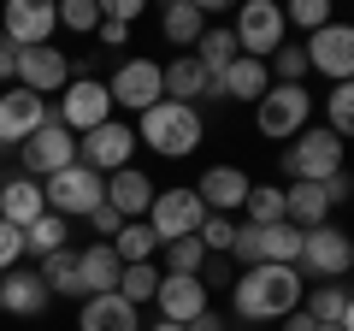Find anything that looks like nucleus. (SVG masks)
Wrapping results in <instances>:
<instances>
[{"mask_svg": "<svg viewBox=\"0 0 354 331\" xmlns=\"http://www.w3.org/2000/svg\"><path fill=\"white\" fill-rule=\"evenodd\" d=\"M301 296H307V284H301L295 267H248L230 284V307L248 325H278V319H290L301 307Z\"/></svg>", "mask_w": 354, "mask_h": 331, "instance_id": "1", "label": "nucleus"}, {"mask_svg": "<svg viewBox=\"0 0 354 331\" xmlns=\"http://www.w3.org/2000/svg\"><path fill=\"white\" fill-rule=\"evenodd\" d=\"M201 136H207L201 107H183V101H160L136 118V148H153L160 160H189Z\"/></svg>", "mask_w": 354, "mask_h": 331, "instance_id": "2", "label": "nucleus"}, {"mask_svg": "<svg viewBox=\"0 0 354 331\" xmlns=\"http://www.w3.org/2000/svg\"><path fill=\"white\" fill-rule=\"evenodd\" d=\"M301 260V231L283 225H242L236 219V242H230V267H295Z\"/></svg>", "mask_w": 354, "mask_h": 331, "instance_id": "3", "label": "nucleus"}, {"mask_svg": "<svg viewBox=\"0 0 354 331\" xmlns=\"http://www.w3.org/2000/svg\"><path fill=\"white\" fill-rule=\"evenodd\" d=\"M342 148H348V142L330 136L325 125H307L301 136L283 148V178H290V184H325V178H337V172H348V166H342Z\"/></svg>", "mask_w": 354, "mask_h": 331, "instance_id": "4", "label": "nucleus"}, {"mask_svg": "<svg viewBox=\"0 0 354 331\" xmlns=\"http://www.w3.org/2000/svg\"><path fill=\"white\" fill-rule=\"evenodd\" d=\"M295 272L313 284H348L354 272V237L337 225H319V231H301V260H295Z\"/></svg>", "mask_w": 354, "mask_h": 331, "instance_id": "5", "label": "nucleus"}, {"mask_svg": "<svg viewBox=\"0 0 354 331\" xmlns=\"http://www.w3.org/2000/svg\"><path fill=\"white\" fill-rule=\"evenodd\" d=\"M307 125H313V95H307V89H290V83H272L266 101L254 107V130L272 136V142H295Z\"/></svg>", "mask_w": 354, "mask_h": 331, "instance_id": "6", "label": "nucleus"}, {"mask_svg": "<svg viewBox=\"0 0 354 331\" xmlns=\"http://www.w3.org/2000/svg\"><path fill=\"white\" fill-rule=\"evenodd\" d=\"M41 195H48V213L88 219L95 207L106 202V178H101V172H88V166H65V172H53V178L41 184Z\"/></svg>", "mask_w": 354, "mask_h": 331, "instance_id": "7", "label": "nucleus"}, {"mask_svg": "<svg viewBox=\"0 0 354 331\" xmlns=\"http://www.w3.org/2000/svg\"><path fill=\"white\" fill-rule=\"evenodd\" d=\"M230 36H236V48L248 53V60H272V53L290 42L283 6H278V0H248V6L236 12V24H230Z\"/></svg>", "mask_w": 354, "mask_h": 331, "instance_id": "8", "label": "nucleus"}, {"mask_svg": "<svg viewBox=\"0 0 354 331\" xmlns=\"http://www.w3.org/2000/svg\"><path fill=\"white\" fill-rule=\"evenodd\" d=\"M53 118H59L71 136H88L95 125H106L113 118V95H106L101 77H71L59 89V107H53Z\"/></svg>", "mask_w": 354, "mask_h": 331, "instance_id": "9", "label": "nucleus"}, {"mask_svg": "<svg viewBox=\"0 0 354 331\" xmlns=\"http://www.w3.org/2000/svg\"><path fill=\"white\" fill-rule=\"evenodd\" d=\"M201 219H207V207H201V195H195V184L160 190L153 207H148V225H153V237H160V249L177 242V237H201Z\"/></svg>", "mask_w": 354, "mask_h": 331, "instance_id": "10", "label": "nucleus"}, {"mask_svg": "<svg viewBox=\"0 0 354 331\" xmlns=\"http://www.w3.org/2000/svg\"><path fill=\"white\" fill-rule=\"evenodd\" d=\"M130 154H136V130H130L124 118H106V125H95L88 136H77V166L101 172V178L124 172V166H130Z\"/></svg>", "mask_w": 354, "mask_h": 331, "instance_id": "11", "label": "nucleus"}, {"mask_svg": "<svg viewBox=\"0 0 354 331\" xmlns=\"http://www.w3.org/2000/svg\"><path fill=\"white\" fill-rule=\"evenodd\" d=\"M59 30V6L53 0H6L0 6V36L12 48H48Z\"/></svg>", "mask_w": 354, "mask_h": 331, "instance_id": "12", "label": "nucleus"}, {"mask_svg": "<svg viewBox=\"0 0 354 331\" xmlns=\"http://www.w3.org/2000/svg\"><path fill=\"white\" fill-rule=\"evenodd\" d=\"M106 95H113V107H124V113H148V107L165 101V71L153 60H124L113 71V83H106Z\"/></svg>", "mask_w": 354, "mask_h": 331, "instance_id": "13", "label": "nucleus"}, {"mask_svg": "<svg viewBox=\"0 0 354 331\" xmlns=\"http://www.w3.org/2000/svg\"><path fill=\"white\" fill-rule=\"evenodd\" d=\"M307 65L330 83H354V24L348 18H330L319 36H307Z\"/></svg>", "mask_w": 354, "mask_h": 331, "instance_id": "14", "label": "nucleus"}, {"mask_svg": "<svg viewBox=\"0 0 354 331\" xmlns=\"http://www.w3.org/2000/svg\"><path fill=\"white\" fill-rule=\"evenodd\" d=\"M18 154H24V178L41 184V178H53V172H65V166H77V136L59 125V118H48Z\"/></svg>", "mask_w": 354, "mask_h": 331, "instance_id": "15", "label": "nucleus"}, {"mask_svg": "<svg viewBox=\"0 0 354 331\" xmlns=\"http://www.w3.org/2000/svg\"><path fill=\"white\" fill-rule=\"evenodd\" d=\"M48 118H53V113H48V101H41V95L6 89V95H0V148H24V142L36 136Z\"/></svg>", "mask_w": 354, "mask_h": 331, "instance_id": "16", "label": "nucleus"}, {"mask_svg": "<svg viewBox=\"0 0 354 331\" xmlns=\"http://www.w3.org/2000/svg\"><path fill=\"white\" fill-rule=\"evenodd\" d=\"M65 83H71V60H65L59 48H18V89H30V95H59Z\"/></svg>", "mask_w": 354, "mask_h": 331, "instance_id": "17", "label": "nucleus"}, {"mask_svg": "<svg viewBox=\"0 0 354 331\" xmlns=\"http://www.w3.org/2000/svg\"><path fill=\"white\" fill-rule=\"evenodd\" d=\"M248 190H254V178L242 172V166H207L201 172V184H195V195H201V207L207 213H242V202H248Z\"/></svg>", "mask_w": 354, "mask_h": 331, "instance_id": "18", "label": "nucleus"}, {"mask_svg": "<svg viewBox=\"0 0 354 331\" xmlns=\"http://www.w3.org/2000/svg\"><path fill=\"white\" fill-rule=\"evenodd\" d=\"M266 89H272V71H266V60H248V53H236V60L213 77V101H254L260 107Z\"/></svg>", "mask_w": 354, "mask_h": 331, "instance_id": "19", "label": "nucleus"}, {"mask_svg": "<svg viewBox=\"0 0 354 331\" xmlns=\"http://www.w3.org/2000/svg\"><path fill=\"white\" fill-rule=\"evenodd\" d=\"M153 307H160V319H171V325H195V319L213 307V296H207L201 278H171V272H165Z\"/></svg>", "mask_w": 354, "mask_h": 331, "instance_id": "20", "label": "nucleus"}, {"mask_svg": "<svg viewBox=\"0 0 354 331\" xmlns=\"http://www.w3.org/2000/svg\"><path fill=\"white\" fill-rule=\"evenodd\" d=\"M106 207H113L118 219H148V207H153V178L148 172H136V166H124V172H113L106 178Z\"/></svg>", "mask_w": 354, "mask_h": 331, "instance_id": "21", "label": "nucleus"}, {"mask_svg": "<svg viewBox=\"0 0 354 331\" xmlns=\"http://www.w3.org/2000/svg\"><path fill=\"white\" fill-rule=\"evenodd\" d=\"M77 272H83V302H88V296H113L118 290L124 260L113 255V242H88V249H77Z\"/></svg>", "mask_w": 354, "mask_h": 331, "instance_id": "22", "label": "nucleus"}, {"mask_svg": "<svg viewBox=\"0 0 354 331\" xmlns=\"http://www.w3.org/2000/svg\"><path fill=\"white\" fill-rule=\"evenodd\" d=\"M41 213H48V195H41V184H36V178H24V172H18V178L0 184V219H6V225L30 231Z\"/></svg>", "mask_w": 354, "mask_h": 331, "instance_id": "23", "label": "nucleus"}, {"mask_svg": "<svg viewBox=\"0 0 354 331\" xmlns=\"http://www.w3.org/2000/svg\"><path fill=\"white\" fill-rule=\"evenodd\" d=\"M0 296H6V314H18V319H36V314H48V302H53L36 267H12L6 278H0Z\"/></svg>", "mask_w": 354, "mask_h": 331, "instance_id": "24", "label": "nucleus"}, {"mask_svg": "<svg viewBox=\"0 0 354 331\" xmlns=\"http://www.w3.org/2000/svg\"><path fill=\"white\" fill-rule=\"evenodd\" d=\"M77 331H142V314L124 302V296H88L77 307Z\"/></svg>", "mask_w": 354, "mask_h": 331, "instance_id": "25", "label": "nucleus"}, {"mask_svg": "<svg viewBox=\"0 0 354 331\" xmlns=\"http://www.w3.org/2000/svg\"><path fill=\"white\" fill-rule=\"evenodd\" d=\"M165 71V101H183V107H195L201 95H213V77H207V65L195 60V53H177L171 65H160Z\"/></svg>", "mask_w": 354, "mask_h": 331, "instance_id": "26", "label": "nucleus"}, {"mask_svg": "<svg viewBox=\"0 0 354 331\" xmlns=\"http://www.w3.org/2000/svg\"><path fill=\"white\" fill-rule=\"evenodd\" d=\"M283 213H290L295 231H319V225H330L325 184H283Z\"/></svg>", "mask_w": 354, "mask_h": 331, "instance_id": "27", "label": "nucleus"}, {"mask_svg": "<svg viewBox=\"0 0 354 331\" xmlns=\"http://www.w3.org/2000/svg\"><path fill=\"white\" fill-rule=\"evenodd\" d=\"M160 30H165L171 48H195V42L207 36V18H201L195 0H177V6H165V12H160Z\"/></svg>", "mask_w": 354, "mask_h": 331, "instance_id": "28", "label": "nucleus"}, {"mask_svg": "<svg viewBox=\"0 0 354 331\" xmlns=\"http://www.w3.org/2000/svg\"><path fill=\"white\" fill-rule=\"evenodd\" d=\"M41 284H48V296H77L83 302V272H77V249H59V255L41 260Z\"/></svg>", "mask_w": 354, "mask_h": 331, "instance_id": "29", "label": "nucleus"}, {"mask_svg": "<svg viewBox=\"0 0 354 331\" xmlns=\"http://www.w3.org/2000/svg\"><path fill=\"white\" fill-rule=\"evenodd\" d=\"M342 307H348V284H307L301 296V314L319 325H342Z\"/></svg>", "mask_w": 354, "mask_h": 331, "instance_id": "30", "label": "nucleus"}, {"mask_svg": "<svg viewBox=\"0 0 354 331\" xmlns=\"http://www.w3.org/2000/svg\"><path fill=\"white\" fill-rule=\"evenodd\" d=\"M283 184H254L242 202V225H283Z\"/></svg>", "mask_w": 354, "mask_h": 331, "instance_id": "31", "label": "nucleus"}, {"mask_svg": "<svg viewBox=\"0 0 354 331\" xmlns=\"http://www.w3.org/2000/svg\"><path fill=\"white\" fill-rule=\"evenodd\" d=\"M65 237H71V219H59V213H41L36 225L24 231V255L48 260V255H59V249H65Z\"/></svg>", "mask_w": 354, "mask_h": 331, "instance_id": "32", "label": "nucleus"}, {"mask_svg": "<svg viewBox=\"0 0 354 331\" xmlns=\"http://www.w3.org/2000/svg\"><path fill=\"white\" fill-rule=\"evenodd\" d=\"M153 249H160V237H153L148 219H130V225L113 237V255L124 260V267H142V260H153Z\"/></svg>", "mask_w": 354, "mask_h": 331, "instance_id": "33", "label": "nucleus"}, {"mask_svg": "<svg viewBox=\"0 0 354 331\" xmlns=\"http://www.w3.org/2000/svg\"><path fill=\"white\" fill-rule=\"evenodd\" d=\"M236 53H242V48H236V36H230L225 24H207V36L195 42V60L207 65V77H218L230 60H236Z\"/></svg>", "mask_w": 354, "mask_h": 331, "instance_id": "34", "label": "nucleus"}, {"mask_svg": "<svg viewBox=\"0 0 354 331\" xmlns=\"http://www.w3.org/2000/svg\"><path fill=\"white\" fill-rule=\"evenodd\" d=\"M160 255H165V272H171V278H201V267H207L201 237H177V242H165Z\"/></svg>", "mask_w": 354, "mask_h": 331, "instance_id": "35", "label": "nucleus"}, {"mask_svg": "<svg viewBox=\"0 0 354 331\" xmlns=\"http://www.w3.org/2000/svg\"><path fill=\"white\" fill-rule=\"evenodd\" d=\"M160 278H165V272L153 267V260H142V267H124V278H118V296H124L130 307H142V302H153V296H160Z\"/></svg>", "mask_w": 354, "mask_h": 331, "instance_id": "36", "label": "nucleus"}, {"mask_svg": "<svg viewBox=\"0 0 354 331\" xmlns=\"http://www.w3.org/2000/svg\"><path fill=\"white\" fill-rule=\"evenodd\" d=\"M325 130L342 136V142L354 136V83H330V95H325Z\"/></svg>", "mask_w": 354, "mask_h": 331, "instance_id": "37", "label": "nucleus"}, {"mask_svg": "<svg viewBox=\"0 0 354 331\" xmlns=\"http://www.w3.org/2000/svg\"><path fill=\"white\" fill-rule=\"evenodd\" d=\"M330 18H337V12H330V0H290V6H283V24L301 30V36H319Z\"/></svg>", "mask_w": 354, "mask_h": 331, "instance_id": "38", "label": "nucleus"}, {"mask_svg": "<svg viewBox=\"0 0 354 331\" xmlns=\"http://www.w3.org/2000/svg\"><path fill=\"white\" fill-rule=\"evenodd\" d=\"M101 0H59V30H71V36H95L101 30Z\"/></svg>", "mask_w": 354, "mask_h": 331, "instance_id": "39", "label": "nucleus"}, {"mask_svg": "<svg viewBox=\"0 0 354 331\" xmlns=\"http://www.w3.org/2000/svg\"><path fill=\"white\" fill-rule=\"evenodd\" d=\"M266 71H272V83H290V89H301V77L313 71V65H307V48H290V42H283V48L266 60Z\"/></svg>", "mask_w": 354, "mask_h": 331, "instance_id": "40", "label": "nucleus"}, {"mask_svg": "<svg viewBox=\"0 0 354 331\" xmlns=\"http://www.w3.org/2000/svg\"><path fill=\"white\" fill-rule=\"evenodd\" d=\"M230 242H236V219L207 213L201 219V249H207V255H230Z\"/></svg>", "mask_w": 354, "mask_h": 331, "instance_id": "41", "label": "nucleus"}, {"mask_svg": "<svg viewBox=\"0 0 354 331\" xmlns=\"http://www.w3.org/2000/svg\"><path fill=\"white\" fill-rule=\"evenodd\" d=\"M12 267H24V231L0 219V278H6Z\"/></svg>", "mask_w": 354, "mask_h": 331, "instance_id": "42", "label": "nucleus"}, {"mask_svg": "<svg viewBox=\"0 0 354 331\" xmlns=\"http://www.w3.org/2000/svg\"><path fill=\"white\" fill-rule=\"evenodd\" d=\"M201 284H207V296H213V290H230V284H236V267H230V255H207Z\"/></svg>", "mask_w": 354, "mask_h": 331, "instance_id": "43", "label": "nucleus"}, {"mask_svg": "<svg viewBox=\"0 0 354 331\" xmlns=\"http://www.w3.org/2000/svg\"><path fill=\"white\" fill-rule=\"evenodd\" d=\"M88 225H95V237H101V242H113V237H118V231H124V219H118V213H113V207H106V202H101V207H95V213H88Z\"/></svg>", "mask_w": 354, "mask_h": 331, "instance_id": "44", "label": "nucleus"}, {"mask_svg": "<svg viewBox=\"0 0 354 331\" xmlns=\"http://www.w3.org/2000/svg\"><path fill=\"white\" fill-rule=\"evenodd\" d=\"M95 36H101V48H124V42H130V24H118V18H101V30H95Z\"/></svg>", "mask_w": 354, "mask_h": 331, "instance_id": "45", "label": "nucleus"}, {"mask_svg": "<svg viewBox=\"0 0 354 331\" xmlns=\"http://www.w3.org/2000/svg\"><path fill=\"white\" fill-rule=\"evenodd\" d=\"M348 195H354V178H348V172H337V178H325V202H330V207H342Z\"/></svg>", "mask_w": 354, "mask_h": 331, "instance_id": "46", "label": "nucleus"}, {"mask_svg": "<svg viewBox=\"0 0 354 331\" xmlns=\"http://www.w3.org/2000/svg\"><path fill=\"white\" fill-rule=\"evenodd\" d=\"M12 77H18V48H12L6 36H0V83L12 89Z\"/></svg>", "mask_w": 354, "mask_h": 331, "instance_id": "47", "label": "nucleus"}, {"mask_svg": "<svg viewBox=\"0 0 354 331\" xmlns=\"http://www.w3.org/2000/svg\"><path fill=\"white\" fill-rule=\"evenodd\" d=\"M313 325H319V319H307V314H301V307H295V314H290V319H278V331H313Z\"/></svg>", "mask_w": 354, "mask_h": 331, "instance_id": "48", "label": "nucleus"}, {"mask_svg": "<svg viewBox=\"0 0 354 331\" xmlns=\"http://www.w3.org/2000/svg\"><path fill=\"white\" fill-rule=\"evenodd\" d=\"M189 331H225V319H218V314H213V307H207V314H201V319H195V325H189Z\"/></svg>", "mask_w": 354, "mask_h": 331, "instance_id": "49", "label": "nucleus"}, {"mask_svg": "<svg viewBox=\"0 0 354 331\" xmlns=\"http://www.w3.org/2000/svg\"><path fill=\"white\" fill-rule=\"evenodd\" d=\"M342 331H354V290H348V307H342Z\"/></svg>", "mask_w": 354, "mask_h": 331, "instance_id": "50", "label": "nucleus"}, {"mask_svg": "<svg viewBox=\"0 0 354 331\" xmlns=\"http://www.w3.org/2000/svg\"><path fill=\"white\" fill-rule=\"evenodd\" d=\"M153 331H189V325H171V319H153Z\"/></svg>", "mask_w": 354, "mask_h": 331, "instance_id": "51", "label": "nucleus"}, {"mask_svg": "<svg viewBox=\"0 0 354 331\" xmlns=\"http://www.w3.org/2000/svg\"><path fill=\"white\" fill-rule=\"evenodd\" d=\"M313 331H342V325H313Z\"/></svg>", "mask_w": 354, "mask_h": 331, "instance_id": "52", "label": "nucleus"}, {"mask_svg": "<svg viewBox=\"0 0 354 331\" xmlns=\"http://www.w3.org/2000/svg\"><path fill=\"white\" fill-rule=\"evenodd\" d=\"M0 314H6V296H0Z\"/></svg>", "mask_w": 354, "mask_h": 331, "instance_id": "53", "label": "nucleus"}, {"mask_svg": "<svg viewBox=\"0 0 354 331\" xmlns=\"http://www.w3.org/2000/svg\"><path fill=\"white\" fill-rule=\"evenodd\" d=\"M0 184H6V172H0Z\"/></svg>", "mask_w": 354, "mask_h": 331, "instance_id": "54", "label": "nucleus"}]
</instances>
